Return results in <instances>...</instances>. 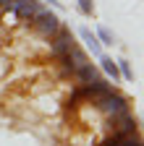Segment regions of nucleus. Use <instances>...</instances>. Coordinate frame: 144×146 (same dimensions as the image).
I'll return each mask as SVG.
<instances>
[{"mask_svg": "<svg viewBox=\"0 0 144 146\" xmlns=\"http://www.w3.org/2000/svg\"><path fill=\"white\" fill-rule=\"evenodd\" d=\"M34 29H37L42 36H52V34H55L58 29H60V18L55 16V13H52V11H47V8H42L37 16H34L31 18V21H29Z\"/></svg>", "mask_w": 144, "mask_h": 146, "instance_id": "f257e3e1", "label": "nucleus"}, {"mask_svg": "<svg viewBox=\"0 0 144 146\" xmlns=\"http://www.w3.org/2000/svg\"><path fill=\"white\" fill-rule=\"evenodd\" d=\"M50 39H52V42H50V50H52V55H55V58L66 55L71 44H76V42H74V34H71V29H66L63 24H60V29L52 34Z\"/></svg>", "mask_w": 144, "mask_h": 146, "instance_id": "f03ea898", "label": "nucleus"}, {"mask_svg": "<svg viewBox=\"0 0 144 146\" xmlns=\"http://www.w3.org/2000/svg\"><path fill=\"white\" fill-rule=\"evenodd\" d=\"M8 8L19 16V21H31V18L42 11V3L40 0H13Z\"/></svg>", "mask_w": 144, "mask_h": 146, "instance_id": "7ed1b4c3", "label": "nucleus"}, {"mask_svg": "<svg viewBox=\"0 0 144 146\" xmlns=\"http://www.w3.org/2000/svg\"><path fill=\"white\" fill-rule=\"evenodd\" d=\"M60 60L66 63V68H68L71 73L79 70L81 65H86V63H89L86 52H84V50H79V44H71V47H68V52H66V55H60Z\"/></svg>", "mask_w": 144, "mask_h": 146, "instance_id": "20e7f679", "label": "nucleus"}, {"mask_svg": "<svg viewBox=\"0 0 144 146\" xmlns=\"http://www.w3.org/2000/svg\"><path fill=\"white\" fill-rule=\"evenodd\" d=\"M79 36L84 39V44L92 50V55H94V58H102V44H100V39H97V36L92 34V29L81 26V29H79Z\"/></svg>", "mask_w": 144, "mask_h": 146, "instance_id": "39448f33", "label": "nucleus"}, {"mask_svg": "<svg viewBox=\"0 0 144 146\" xmlns=\"http://www.w3.org/2000/svg\"><path fill=\"white\" fill-rule=\"evenodd\" d=\"M100 63H102V70H105L107 76L113 78V81H118V78H121V73H118V63H115L113 58H107V55H102V58H100Z\"/></svg>", "mask_w": 144, "mask_h": 146, "instance_id": "423d86ee", "label": "nucleus"}, {"mask_svg": "<svg viewBox=\"0 0 144 146\" xmlns=\"http://www.w3.org/2000/svg\"><path fill=\"white\" fill-rule=\"evenodd\" d=\"M97 39H100V44H115V34L107 29V26H97Z\"/></svg>", "mask_w": 144, "mask_h": 146, "instance_id": "0eeeda50", "label": "nucleus"}, {"mask_svg": "<svg viewBox=\"0 0 144 146\" xmlns=\"http://www.w3.org/2000/svg\"><path fill=\"white\" fill-rule=\"evenodd\" d=\"M115 63H118V73H121V78L131 81V78H134V70H131V63L126 60V58H121V60H115Z\"/></svg>", "mask_w": 144, "mask_h": 146, "instance_id": "6e6552de", "label": "nucleus"}, {"mask_svg": "<svg viewBox=\"0 0 144 146\" xmlns=\"http://www.w3.org/2000/svg\"><path fill=\"white\" fill-rule=\"evenodd\" d=\"M81 16H94V0H76Z\"/></svg>", "mask_w": 144, "mask_h": 146, "instance_id": "1a4fd4ad", "label": "nucleus"}, {"mask_svg": "<svg viewBox=\"0 0 144 146\" xmlns=\"http://www.w3.org/2000/svg\"><path fill=\"white\" fill-rule=\"evenodd\" d=\"M3 21H5V24H8V26H13V24H16V21H19V16H16V13H13V11H11V8H8V13H5V18H3Z\"/></svg>", "mask_w": 144, "mask_h": 146, "instance_id": "9d476101", "label": "nucleus"}, {"mask_svg": "<svg viewBox=\"0 0 144 146\" xmlns=\"http://www.w3.org/2000/svg\"><path fill=\"white\" fill-rule=\"evenodd\" d=\"M45 3H50L52 8H60V3H58V0H45Z\"/></svg>", "mask_w": 144, "mask_h": 146, "instance_id": "9b49d317", "label": "nucleus"}]
</instances>
